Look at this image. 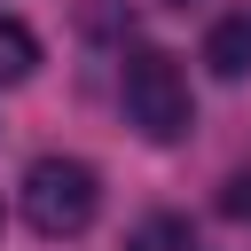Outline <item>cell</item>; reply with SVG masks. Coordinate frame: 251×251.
<instances>
[{"label":"cell","mask_w":251,"mask_h":251,"mask_svg":"<svg viewBox=\"0 0 251 251\" xmlns=\"http://www.w3.org/2000/svg\"><path fill=\"white\" fill-rule=\"evenodd\" d=\"M118 86H126V126H133L141 141H157V149L188 141L196 102H188V78H180V63H173L165 47H133Z\"/></svg>","instance_id":"1"},{"label":"cell","mask_w":251,"mask_h":251,"mask_svg":"<svg viewBox=\"0 0 251 251\" xmlns=\"http://www.w3.org/2000/svg\"><path fill=\"white\" fill-rule=\"evenodd\" d=\"M94 212H102V180H94V165H78V157H39V165L24 173V220H31L47 243L86 235Z\"/></svg>","instance_id":"2"},{"label":"cell","mask_w":251,"mask_h":251,"mask_svg":"<svg viewBox=\"0 0 251 251\" xmlns=\"http://www.w3.org/2000/svg\"><path fill=\"white\" fill-rule=\"evenodd\" d=\"M204 63L212 78H251V16H220L204 31Z\"/></svg>","instance_id":"3"},{"label":"cell","mask_w":251,"mask_h":251,"mask_svg":"<svg viewBox=\"0 0 251 251\" xmlns=\"http://www.w3.org/2000/svg\"><path fill=\"white\" fill-rule=\"evenodd\" d=\"M31 71H39V39H31V24L0 16V86H24Z\"/></svg>","instance_id":"4"},{"label":"cell","mask_w":251,"mask_h":251,"mask_svg":"<svg viewBox=\"0 0 251 251\" xmlns=\"http://www.w3.org/2000/svg\"><path fill=\"white\" fill-rule=\"evenodd\" d=\"M126 251H196V243H188V220L157 212V220H141V227L126 235Z\"/></svg>","instance_id":"5"},{"label":"cell","mask_w":251,"mask_h":251,"mask_svg":"<svg viewBox=\"0 0 251 251\" xmlns=\"http://www.w3.org/2000/svg\"><path fill=\"white\" fill-rule=\"evenodd\" d=\"M220 212L251 227V173H227V180H220Z\"/></svg>","instance_id":"6"},{"label":"cell","mask_w":251,"mask_h":251,"mask_svg":"<svg viewBox=\"0 0 251 251\" xmlns=\"http://www.w3.org/2000/svg\"><path fill=\"white\" fill-rule=\"evenodd\" d=\"M165 8H188V0H165Z\"/></svg>","instance_id":"7"}]
</instances>
